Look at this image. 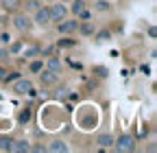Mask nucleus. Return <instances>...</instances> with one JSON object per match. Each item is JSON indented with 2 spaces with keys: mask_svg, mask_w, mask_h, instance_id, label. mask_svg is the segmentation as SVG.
I'll return each mask as SVG.
<instances>
[{
  "mask_svg": "<svg viewBox=\"0 0 157 153\" xmlns=\"http://www.w3.org/2000/svg\"><path fill=\"white\" fill-rule=\"evenodd\" d=\"M109 9H111V2H107V0H98V2H96V11L105 13V11H109Z\"/></svg>",
  "mask_w": 157,
  "mask_h": 153,
  "instance_id": "f3484780",
  "label": "nucleus"
},
{
  "mask_svg": "<svg viewBox=\"0 0 157 153\" xmlns=\"http://www.w3.org/2000/svg\"><path fill=\"white\" fill-rule=\"evenodd\" d=\"M52 22V18H50V9L48 7H39L37 11H35V15H33V24H37V26H48Z\"/></svg>",
  "mask_w": 157,
  "mask_h": 153,
  "instance_id": "7ed1b4c3",
  "label": "nucleus"
},
{
  "mask_svg": "<svg viewBox=\"0 0 157 153\" xmlns=\"http://www.w3.org/2000/svg\"><path fill=\"white\" fill-rule=\"evenodd\" d=\"M48 9H50V18H52V22H61L63 18L68 15V7L61 2V0H55V5H50Z\"/></svg>",
  "mask_w": 157,
  "mask_h": 153,
  "instance_id": "20e7f679",
  "label": "nucleus"
},
{
  "mask_svg": "<svg viewBox=\"0 0 157 153\" xmlns=\"http://www.w3.org/2000/svg\"><path fill=\"white\" fill-rule=\"evenodd\" d=\"M83 9H87V2H85V0H70V9H68V11H72L74 18L81 13Z\"/></svg>",
  "mask_w": 157,
  "mask_h": 153,
  "instance_id": "9b49d317",
  "label": "nucleus"
},
{
  "mask_svg": "<svg viewBox=\"0 0 157 153\" xmlns=\"http://www.w3.org/2000/svg\"><path fill=\"white\" fill-rule=\"evenodd\" d=\"M7 59H9V48L0 46V61H7Z\"/></svg>",
  "mask_w": 157,
  "mask_h": 153,
  "instance_id": "4be33fe9",
  "label": "nucleus"
},
{
  "mask_svg": "<svg viewBox=\"0 0 157 153\" xmlns=\"http://www.w3.org/2000/svg\"><path fill=\"white\" fill-rule=\"evenodd\" d=\"M29 142L26 140H11V153H29Z\"/></svg>",
  "mask_w": 157,
  "mask_h": 153,
  "instance_id": "9d476101",
  "label": "nucleus"
},
{
  "mask_svg": "<svg viewBox=\"0 0 157 153\" xmlns=\"http://www.w3.org/2000/svg\"><path fill=\"white\" fill-rule=\"evenodd\" d=\"M96 144L101 147V149H109V147H113V138H111V133H101V136L96 138Z\"/></svg>",
  "mask_w": 157,
  "mask_h": 153,
  "instance_id": "f8f14e48",
  "label": "nucleus"
},
{
  "mask_svg": "<svg viewBox=\"0 0 157 153\" xmlns=\"http://www.w3.org/2000/svg\"><path fill=\"white\" fill-rule=\"evenodd\" d=\"M22 5H24V11L35 13L39 7H42V0H22Z\"/></svg>",
  "mask_w": 157,
  "mask_h": 153,
  "instance_id": "2eb2a0df",
  "label": "nucleus"
},
{
  "mask_svg": "<svg viewBox=\"0 0 157 153\" xmlns=\"http://www.w3.org/2000/svg\"><path fill=\"white\" fill-rule=\"evenodd\" d=\"M9 149H11V138L0 136V151H9Z\"/></svg>",
  "mask_w": 157,
  "mask_h": 153,
  "instance_id": "a211bd4d",
  "label": "nucleus"
},
{
  "mask_svg": "<svg viewBox=\"0 0 157 153\" xmlns=\"http://www.w3.org/2000/svg\"><path fill=\"white\" fill-rule=\"evenodd\" d=\"M46 151H50V153H57V151H59V153H66V151H68V144L61 142V140H52V142L46 147Z\"/></svg>",
  "mask_w": 157,
  "mask_h": 153,
  "instance_id": "ddd939ff",
  "label": "nucleus"
},
{
  "mask_svg": "<svg viewBox=\"0 0 157 153\" xmlns=\"http://www.w3.org/2000/svg\"><path fill=\"white\" fill-rule=\"evenodd\" d=\"M46 2H55V0H46Z\"/></svg>",
  "mask_w": 157,
  "mask_h": 153,
  "instance_id": "bb28decb",
  "label": "nucleus"
},
{
  "mask_svg": "<svg viewBox=\"0 0 157 153\" xmlns=\"http://www.w3.org/2000/svg\"><path fill=\"white\" fill-rule=\"evenodd\" d=\"M57 46L59 48H70V46H76V40H59Z\"/></svg>",
  "mask_w": 157,
  "mask_h": 153,
  "instance_id": "6ab92c4d",
  "label": "nucleus"
},
{
  "mask_svg": "<svg viewBox=\"0 0 157 153\" xmlns=\"http://www.w3.org/2000/svg\"><path fill=\"white\" fill-rule=\"evenodd\" d=\"M46 68H48V70H52V72H59V74H61V68H63V64H61V59H59V57H48V61H46Z\"/></svg>",
  "mask_w": 157,
  "mask_h": 153,
  "instance_id": "4468645a",
  "label": "nucleus"
},
{
  "mask_svg": "<svg viewBox=\"0 0 157 153\" xmlns=\"http://www.w3.org/2000/svg\"><path fill=\"white\" fill-rule=\"evenodd\" d=\"M20 48H22V42H15V44L9 48V55H15V53H20Z\"/></svg>",
  "mask_w": 157,
  "mask_h": 153,
  "instance_id": "5701e85b",
  "label": "nucleus"
},
{
  "mask_svg": "<svg viewBox=\"0 0 157 153\" xmlns=\"http://www.w3.org/2000/svg\"><path fill=\"white\" fill-rule=\"evenodd\" d=\"M76 31L81 33L83 37H90V35H94V33H96V24H94V22H90V20H83V22L78 20V29H76Z\"/></svg>",
  "mask_w": 157,
  "mask_h": 153,
  "instance_id": "6e6552de",
  "label": "nucleus"
},
{
  "mask_svg": "<svg viewBox=\"0 0 157 153\" xmlns=\"http://www.w3.org/2000/svg\"><path fill=\"white\" fill-rule=\"evenodd\" d=\"M39 53H42L39 48H31V50H26V53H24V57H33V55H39Z\"/></svg>",
  "mask_w": 157,
  "mask_h": 153,
  "instance_id": "a878e982",
  "label": "nucleus"
},
{
  "mask_svg": "<svg viewBox=\"0 0 157 153\" xmlns=\"http://www.w3.org/2000/svg\"><path fill=\"white\" fill-rule=\"evenodd\" d=\"M13 92L15 94H31L33 92V83L29 79H17V83L13 85Z\"/></svg>",
  "mask_w": 157,
  "mask_h": 153,
  "instance_id": "0eeeda50",
  "label": "nucleus"
},
{
  "mask_svg": "<svg viewBox=\"0 0 157 153\" xmlns=\"http://www.w3.org/2000/svg\"><path fill=\"white\" fill-rule=\"evenodd\" d=\"M29 118H31V109L20 112V123H29Z\"/></svg>",
  "mask_w": 157,
  "mask_h": 153,
  "instance_id": "412c9836",
  "label": "nucleus"
},
{
  "mask_svg": "<svg viewBox=\"0 0 157 153\" xmlns=\"http://www.w3.org/2000/svg\"><path fill=\"white\" fill-rule=\"evenodd\" d=\"M0 7L5 11H9V13H15V11H20V7H22V0H0Z\"/></svg>",
  "mask_w": 157,
  "mask_h": 153,
  "instance_id": "1a4fd4ad",
  "label": "nucleus"
},
{
  "mask_svg": "<svg viewBox=\"0 0 157 153\" xmlns=\"http://www.w3.org/2000/svg\"><path fill=\"white\" fill-rule=\"evenodd\" d=\"M42 68H44V64H42V61H31V66H29V70H31V72H39Z\"/></svg>",
  "mask_w": 157,
  "mask_h": 153,
  "instance_id": "aec40b11",
  "label": "nucleus"
},
{
  "mask_svg": "<svg viewBox=\"0 0 157 153\" xmlns=\"http://www.w3.org/2000/svg\"><path fill=\"white\" fill-rule=\"evenodd\" d=\"M113 149L118 153H131L135 151V138L129 133H120L118 138H113Z\"/></svg>",
  "mask_w": 157,
  "mask_h": 153,
  "instance_id": "f03ea898",
  "label": "nucleus"
},
{
  "mask_svg": "<svg viewBox=\"0 0 157 153\" xmlns=\"http://www.w3.org/2000/svg\"><path fill=\"white\" fill-rule=\"evenodd\" d=\"M33 26H35V24H33V18H31L26 11H24V13H20V11H17V13L13 15V29H15L17 33L26 35V33L33 31Z\"/></svg>",
  "mask_w": 157,
  "mask_h": 153,
  "instance_id": "f257e3e1",
  "label": "nucleus"
},
{
  "mask_svg": "<svg viewBox=\"0 0 157 153\" xmlns=\"http://www.w3.org/2000/svg\"><path fill=\"white\" fill-rule=\"evenodd\" d=\"M39 72H42V74H39L42 85L50 88V85H57V83H59V72H52V70H48V68H42Z\"/></svg>",
  "mask_w": 157,
  "mask_h": 153,
  "instance_id": "423d86ee",
  "label": "nucleus"
},
{
  "mask_svg": "<svg viewBox=\"0 0 157 153\" xmlns=\"http://www.w3.org/2000/svg\"><path fill=\"white\" fill-rule=\"evenodd\" d=\"M78 29V18H70V20H63L57 22V33H63V35H70V33H76Z\"/></svg>",
  "mask_w": 157,
  "mask_h": 153,
  "instance_id": "39448f33",
  "label": "nucleus"
},
{
  "mask_svg": "<svg viewBox=\"0 0 157 153\" xmlns=\"http://www.w3.org/2000/svg\"><path fill=\"white\" fill-rule=\"evenodd\" d=\"M9 42H11V37H9V33H0V44H5V46H7Z\"/></svg>",
  "mask_w": 157,
  "mask_h": 153,
  "instance_id": "b1692460",
  "label": "nucleus"
},
{
  "mask_svg": "<svg viewBox=\"0 0 157 153\" xmlns=\"http://www.w3.org/2000/svg\"><path fill=\"white\" fill-rule=\"evenodd\" d=\"M7 68H2V66H0V83H5V79H7Z\"/></svg>",
  "mask_w": 157,
  "mask_h": 153,
  "instance_id": "393cba45",
  "label": "nucleus"
},
{
  "mask_svg": "<svg viewBox=\"0 0 157 153\" xmlns=\"http://www.w3.org/2000/svg\"><path fill=\"white\" fill-rule=\"evenodd\" d=\"M107 40H111V33H109L107 29H105V31H98V33H96V42H98V44H103V42H107Z\"/></svg>",
  "mask_w": 157,
  "mask_h": 153,
  "instance_id": "dca6fc26",
  "label": "nucleus"
},
{
  "mask_svg": "<svg viewBox=\"0 0 157 153\" xmlns=\"http://www.w3.org/2000/svg\"><path fill=\"white\" fill-rule=\"evenodd\" d=\"M61 2H70V0H61Z\"/></svg>",
  "mask_w": 157,
  "mask_h": 153,
  "instance_id": "cd10ccee",
  "label": "nucleus"
}]
</instances>
